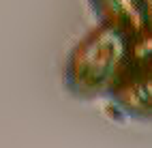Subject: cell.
Wrapping results in <instances>:
<instances>
[{
    "mask_svg": "<svg viewBox=\"0 0 152 148\" xmlns=\"http://www.w3.org/2000/svg\"><path fill=\"white\" fill-rule=\"evenodd\" d=\"M101 26L133 39L152 26L150 0H88Z\"/></svg>",
    "mask_w": 152,
    "mask_h": 148,
    "instance_id": "3957f363",
    "label": "cell"
},
{
    "mask_svg": "<svg viewBox=\"0 0 152 148\" xmlns=\"http://www.w3.org/2000/svg\"><path fill=\"white\" fill-rule=\"evenodd\" d=\"M105 97L114 116L152 122V26L129 39L122 71Z\"/></svg>",
    "mask_w": 152,
    "mask_h": 148,
    "instance_id": "7a4b0ae2",
    "label": "cell"
},
{
    "mask_svg": "<svg viewBox=\"0 0 152 148\" xmlns=\"http://www.w3.org/2000/svg\"><path fill=\"white\" fill-rule=\"evenodd\" d=\"M129 39L107 26H94L71 47L64 62V84L77 97L107 95L122 71Z\"/></svg>",
    "mask_w": 152,
    "mask_h": 148,
    "instance_id": "6da1fadb",
    "label": "cell"
}]
</instances>
